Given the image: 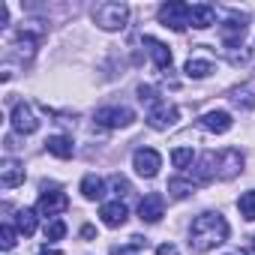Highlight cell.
<instances>
[{"label":"cell","instance_id":"10","mask_svg":"<svg viewBox=\"0 0 255 255\" xmlns=\"http://www.w3.org/2000/svg\"><path fill=\"white\" fill-rule=\"evenodd\" d=\"M162 213H165V198L159 195V192H150V195H144L141 198V204H138V216H141V222H159L162 219Z\"/></svg>","mask_w":255,"mask_h":255},{"label":"cell","instance_id":"11","mask_svg":"<svg viewBox=\"0 0 255 255\" xmlns=\"http://www.w3.org/2000/svg\"><path fill=\"white\" fill-rule=\"evenodd\" d=\"M231 114L228 111H207V114H201V120H198V126L201 129H207V132H216V135H222V132H228L231 129Z\"/></svg>","mask_w":255,"mask_h":255},{"label":"cell","instance_id":"7","mask_svg":"<svg viewBox=\"0 0 255 255\" xmlns=\"http://www.w3.org/2000/svg\"><path fill=\"white\" fill-rule=\"evenodd\" d=\"M132 120H135V114H132L129 108L111 105V108H99V111H96V123H99V126H108V129H123V126H129Z\"/></svg>","mask_w":255,"mask_h":255},{"label":"cell","instance_id":"22","mask_svg":"<svg viewBox=\"0 0 255 255\" xmlns=\"http://www.w3.org/2000/svg\"><path fill=\"white\" fill-rule=\"evenodd\" d=\"M192 189H195V186H192V180H180V177L168 180V192H171L174 198H186V195H189Z\"/></svg>","mask_w":255,"mask_h":255},{"label":"cell","instance_id":"31","mask_svg":"<svg viewBox=\"0 0 255 255\" xmlns=\"http://www.w3.org/2000/svg\"><path fill=\"white\" fill-rule=\"evenodd\" d=\"M36 255H63L60 249H54V246H39V252Z\"/></svg>","mask_w":255,"mask_h":255},{"label":"cell","instance_id":"25","mask_svg":"<svg viewBox=\"0 0 255 255\" xmlns=\"http://www.w3.org/2000/svg\"><path fill=\"white\" fill-rule=\"evenodd\" d=\"M138 99H141V102H147L150 108H156V105L162 102V99L156 96V90H153V87H147V84H141V87H138Z\"/></svg>","mask_w":255,"mask_h":255},{"label":"cell","instance_id":"17","mask_svg":"<svg viewBox=\"0 0 255 255\" xmlns=\"http://www.w3.org/2000/svg\"><path fill=\"white\" fill-rule=\"evenodd\" d=\"M45 150H48L51 156H57V159H69V156L75 153V147H72V141H69L66 135H51V138L45 141Z\"/></svg>","mask_w":255,"mask_h":255},{"label":"cell","instance_id":"3","mask_svg":"<svg viewBox=\"0 0 255 255\" xmlns=\"http://www.w3.org/2000/svg\"><path fill=\"white\" fill-rule=\"evenodd\" d=\"M129 18V6L126 3H99L93 9V21L102 27V30H120Z\"/></svg>","mask_w":255,"mask_h":255},{"label":"cell","instance_id":"12","mask_svg":"<svg viewBox=\"0 0 255 255\" xmlns=\"http://www.w3.org/2000/svg\"><path fill=\"white\" fill-rule=\"evenodd\" d=\"M69 207V198L63 195V192H42L39 195V204H36V210L42 213V216H57V213H63Z\"/></svg>","mask_w":255,"mask_h":255},{"label":"cell","instance_id":"33","mask_svg":"<svg viewBox=\"0 0 255 255\" xmlns=\"http://www.w3.org/2000/svg\"><path fill=\"white\" fill-rule=\"evenodd\" d=\"M234 255H243V252H234Z\"/></svg>","mask_w":255,"mask_h":255},{"label":"cell","instance_id":"2","mask_svg":"<svg viewBox=\"0 0 255 255\" xmlns=\"http://www.w3.org/2000/svg\"><path fill=\"white\" fill-rule=\"evenodd\" d=\"M228 240V222L225 216L219 213H201L192 228H189V246L195 252H207V249H216Z\"/></svg>","mask_w":255,"mask_h":255},{"label":"cell","instance_id":"19","mask_svg":"<svg viewBox=\"0 0 255 255\" xmlns=\"http://www.w3.org/2000/svg\"><path fill=\"white\" fill-rule=\"evenodd\" d=\"M81 195H84L87 201H99V198L105 195V183H102L96 174H87V177L81 180Z\"/></svg>","mask_w":255,"mask_h":255},{"label":"cell","instance_id":"27","mask_svg":"<svg viewBox=\"0 0 255 255\" xmlns=\"http://www.w3.org/2000/svg\"><path fill=\"white\" fill-rule=\"evenodd\" d=\"M111 186H114V192H117V195H126V192H129V183H126V177H120V174H114V177H111Z\"/></svg>","mask_w":255,"mask_h":255},{"label":"cell","instance_id":"5","mask_svg":"<svg viewBox=\"0 0 255 255\" xmlns=\"http://www.w3.org/2000/svg\"><path fill=\"white\" fill-rule=\"evenodd\" d=\"M9 120H12V129H15V132H21V135H33V132L39 129V120L33 117V111H30V105H27V102H15V105H12Z\"/></svg>","mask_w":255,"mask_h":255},{"label":"cell","instance_id":"18","mask_svg":"<svg viewBox=\"0 0 255 255\" xmlns=\"http://www.w3.org/2000/svg\"><path fill=\"white\" fill-rule=\"evenodd\" d=\"M213 72V60L210 57H189L186 60V75L189 78H207Z\"/></svg>","mask_w":255,"mask_h":255},{"label":"cell","instance_id":"26","mask_svg":"<svg viewBox=\"0 0 255 255\" xmlns=\"http://www.w3.org/2000/svg\"><path fill=\"white\" fill-rule=\"evenodd\" d=\"M63 234H66V222H63V219H54V222L45 228V237H48V240H60Z\"/></svg>","mask_w":255,"mask_h":255},{"label":"cell","instance_id":"21","mask_svg":"<svg viewBox=\"0 0 255 255\" xmlns=\"http://www.w3.org/2000/svg\"><path fill=\"white\" fill-rule=\"evenodd\" d=\"M237 210H240V216H243L246 222H255V189H249V192L240 195Z\"/></svg>","mask_w":255,"mask_h":255},{"label":"cell","instance_id":"6","mask_svg":"<svg viewBox=\"0 0 255 255\" xmlns=\"http://www.w3.org/2000/svg\"><path fill=\"white\" fill-rule=\"evenodd\" d=\"M132 168H135L141 177H156L159 168H162V156H159L153 147H141V150H135V156H132Z\"/></svg>","mask_w":255,"mask_h":255},{"label":"cell","instance_id":"29","mask_svg":"<svg viewBox=\"0 0 255 255\" xmlns=\"http://www.w3.org/2000/svg\"><path fill=\"white\" fill-rule=\"evenodd\" d=\"M156 255H180V252H177V246H174V243H162V246L156 249Z\"/></svg>","mask_w":255,"mask_h":255},{"label":"cell","instance_id":"15","mask_svg":"<svg viewBox=\"0 0 255 255\" xmlns=\"http://www.w3.org/2000/svg\"><path fill=\"white\" fill-rule=\"evenodd\" d=\"M99 216H102V222L108 225V228H120V225H126V204H120V201H108V204H102V210H99Z\"/></svg>","mask_w":255,"mask_h":255},{"label":"cell","instance_id":"28","mask_svg":"<svg viewBox=\"0 0 255 255\" xmlns=\"http://www.w3.org/2000/svg\"><path fill=\"white\" fill-rule=\"evenodd\" d=\"M231 99H234V102H237V105H240V102H243V108H255V99H252V96H249V93H246V90H237V93H234V96H231Z\"/></svg>","mask_w":255,"mask_h":255},{"label":"cell","instance_id":"32","mask_svg":"<svg viewBox=\"0 0 255 255\" xmlns=\"http://www.w3.org/2000/svg\"><path fill=\"white\" fill-rule=\"evenodd\" d=\"M252 249H255V237H252Z\"/></svg>","mask_w":255,"mask_h":255},{"label":"cell","instance_id":"4","mask_svg":"<svg viewBox=\"0 0 255 255\" xmlns=\"http://www.w3.org/2000/svg\"><path fill=\"white\" fill-rule=\"evenodd\" d=\"M189 12H192L189 3H177V0H171V3H162L159 6V21L165 27H171V30L180 33V30L189 27Z\"/></svg>","mask_w":255,"mask_h":255},{"label":"cell","instance_id":"16","mask_svg":"<svg viewBox=\"0 0 255 255\" xmlns=\"http://www.w3.org/2000/svg\"><path fill=\"white\" fill-rule=\"evenodd\" d=\"M189 24H192L195 30H207L210 24H216V9H213L210 3H198V6H192V12H189Z\"/></svg>","mask_w":255,"mask_h":255},{"label":"cell","instance_id":"30","mask_svg":"<svg viewBox=\"0 0 255 255\" xmlns=\"http://www.w3.org/2000/svg\"><path fill=\"white\" fill-rule=\"evenodd\" d=\"M81 237H84V240H93V237H96V228H93V225H84V228H81Z\"/></svg>","mask_w":255,"mask_h":255},{"label":"cell","instance_id":"1","mask_svg":"<svg viewBox=\"0 0 255 255\" xmlns=\"http://www.w3.org/2000/svg\"><path fill=\"white\" fill-rule=\"evenodd\" d=\"M240 171H243V153L234 150V147H228V150H219V153L207 150V153L201 156L198 168H195V177H198V183H207V180H213V177L231 180V177H237Z\"/></svg>","mask_w":255,"mask_h":255},{"label":"cell","instance_id":"20","mask_svg":"<svg viewBox=\"0 0 255 255\" xmlns=\"http://www.w3.org/2000/svg\"><path fill=\"white\" fill-rule=\"evenodd\" d=\"M15 228H18L24 237H30V234L36 231V213L27 210V207H21V210L15 213Z\"/></svg>","mask_w":255,"mask_h":255},{"label":"cell","instance_id":"23","mask_svg":"<svg viewBox=\"0 0 255 255\" xmlns=\"http://www.w3.org/2000/svg\"><path fill=\"white\" fill-rule=\"evenodd\" d=\"M171 162H174V168H186V165H192V150L189 147H177L174 153H171Z\"/></svg>","mask_w":255,"mask_h":255},{"label":"cell","instance_id":"8","mask_svg":"<svg viewBox=\"0 0 255 255\" xmlns=\"http://www.w3.org/2000/svg\"><path fill=\"white\" fill-rule=\"evenodd\" d=\"M219 33H222V42L228 45V48H237L240 42H243V36H246V15H231V18H225L222 24H219Z\"/></svg>","mask_w":255,"mask_h":255},{"label":"cell","instance_id":"14","mask_svg":"<svg viewBox=\"0 0 255 255\" xmlns=\"http://www.w3.org/2000/svg\"><path fill=\"white\" fill-rule=\"evenodd\" d=\"M144 45H147V51H150V57H153V63H156V69H171V48L165 45V42H159V39H153V36H144Z\"/></svg>","mask_w":255,"mask_h":255},{"label":"cell","instance_id":"13","mask_svg":"<svg viewBox=\"0 0 255 255\" xmlns=\"http://www.w3.org/2000/svg\"><path fill=\"white\" fill-rule=\"evenodd\" d=\"M18 183H24V165L15 159H3V165H0V186L15 189Z\"/></svg>","mask_w":255,"mask_h":255},{"label":"cell","instance_id":"24","mask_svg":"<svg viewBox=\"0 0 255 255\" xmlns=\"http://www.w3.org/2000/svg\"><path fill=\"white\" fill-rule=\"evenodd\" d=\"M15 231L18 228H12V225H3V228H0V246H3V249H12L18 240H15Z\"/></svg>","mask_w":255,"mask_h":255},{"label":"cell","instance_id":"9","mask_svg":"<svg viewBox=\"0 0 255 255\" xmlns=\"http://www.w3.org/2000/svg\"><path fill=\"white\" fill-rule=\"evenodd\" d=\"M177 117H180V111H177L174 105L159 102L156 108H150L147 123H150V129H168V126H174V123H177Z\"/></svg>","mask_w":255,"mask_h":255}]
</instances>
